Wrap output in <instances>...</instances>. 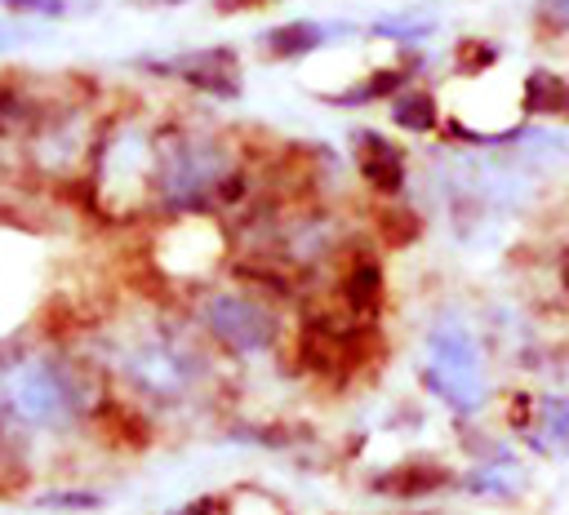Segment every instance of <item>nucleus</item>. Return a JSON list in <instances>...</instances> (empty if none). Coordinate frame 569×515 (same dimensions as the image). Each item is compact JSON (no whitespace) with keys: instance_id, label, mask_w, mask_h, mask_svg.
Returning <instances> with one entry per match:
<instances>
[{"instance_id":"19","label":"nucleus","mask_w":569,"mask_h":515,"mask_svg":"<svg viewBox=\"0 0 569 515\" xmlns=\"http://www.w3.org/2000/svg\"><path fill=\"white\" fill-rule=\"evenodd\" d=\"M262 4H276V0H213L218 13H240V9H262Z\"/></svg>"},{"instance_id":"2","label":"nucleus","mask_w":569,"mask_h":515,"mask_svg":"<svg viewBox=\"0 0 569 515\" xmlns=\"http://www.w3.org/2000/svg\"><path fill=\"white\" fill-rule=\"evenodd\" d=\"M422 386L458 413H476L485 404L480 351H476L467 329H436L431 333V364L422 368Z\"/></svg>"},{"instance_id":"1","label":"nucleus","mask_w":569,"mask_h":515,"mask_svg":"<svg viewBox=\"0 0 569 515\" xmlns=\"http://www.w3.org/2000/svg\"><path fill=\"white\" fill-rule=\"evenodd\" d=\"M196 329L227 355L236 360H253L280 346L284 337V320L271 306V297L253 293V289H209L196 297L191 306Z\"/></svg>"},{"instance_id":"17","label":"nucleus","mask_w":569,"mask_h":515,"mask_svg":"<svg viewBox=\"0 0 569 515\" xmlns=\"http://www.w3.org/2000/svg\"><path fill=\"white\" fill-rule=\"evenodd\" d=\"M40 506H49V511H93V506H102V497L98 493H71V488H62V493H44Z\"/></svg>"},{"instance_id":"12","label":"nucleus","mask_w":569,"mask_h":515,"mask_svg":"<svg viewBox=\"0 0 569 515\" xmlns=\"http://www.w3.org/2000/svg\"><path fill=\"white\" fill-rule=\"evenodd\" d=\"M218 515H289L280 497H271L267 488H231L227 497H218Z\"/></svg>"},{"instance_id":"11","label":"nucleus","mask_w":569,"mask_h":515,"mask_svg":"<svg viewBox=\"0 0 569 515\" xmlns=\"http://www.w3.org/2000/svg\"><path fill=\"white\" fill-rule=\"evenodd\" d=\"M533 417H538L542 440H547L551 448L569 453V400H560V395H542V400L533 404Z\"/></svg>"},{"instance_id":"5","label":"nucleus","mask_w":569,"mask_h":515,"mask_svg":"<svg viewBox=\"0 0 569 515\" xmlns=\"http://www.w3.org/2000/svg\"><path fill=\"white\" fill-rule=\"evenodd\" d=\"M333 302L356 315V320H378V311L387 306V266L373 249H342L338 253V271H333Z\"/></svg>"},{"instance_id":"14","label":"nucleus","mask_w":569,"mask_h":515,"mask_svg":"<svg viewBox=\"0 0 569 515\" xmlns=\"http://www.w3.org/2000/svg\"><path fill=\"white\" fill-rule=\"evenodd\" d=\"M436 31V18H409V13H400V18H378L373 27H369V36H378V40H391V44H422L427 36Z\"/></svg>"},{"instance_id":"15","label":"nucleus","mask_w":569,"mask_h":515,"mask_svg":"<svg viewBox=\"0 0 569 515\" xmlns=\"http://www.w3.org/2000/svg\"><path fill=\"white\" fill-rule=\"evenodd\" d=\"M533 22L547 36H565L569 31V0H538L533 4Z\"/></svg>"},{"instance_id":"16","label":"nucleus","mask_w":569,"mask_h":515,"mask_svg":"<svg viewBox=\"0 0 569 515\" xmlns=\"http://www.w3.org/2000/svg\"><path fill=\"white\" fill-rule=\"evenodd\" d=\"M4 9H9L13 18H62V13H71L76 4H71V0H4Z\"/></svg>"},{"instance_id":"3","label":"nucleus","mask_w":569,"mask_h":515,"mask_svg":"<svg viewBox=\"0 0 569 515\" xmlns=\"http://www.w3.org/2000/svg\"><path fill=\"white\" fill-rule=\"evenodd\" d=\"M138 71L160 75V80H178L196 93H209L218 102H236L240 98V53L231 44H204V49H178L169 58H133Z\"/></svg>"},{"instance_id":"6","label":"nucleus","mask_w":569,"mask_h":515,"mask_svg":"<svg viewBox=\"0 0 569 515\" xmlns=\"http://www.w3.org/2000/svg\"><path fill=\"white\" fill-rule=\"evenodd\" d=\"M449 484H453V471H449L445 462H427V457L387 466L382 475L369 479V488H373L378 497H396V502H422L427 493H440V488H449Z\"/></svg>"},{"instance_id":"18","label":"nucleus","mask_w":569,"mask_h":515,"mask_svg":"<svg viewBox=\"0 0 569 515\" xmlns=\"http://www.w3.org/2000/svg\"><path fill=\"white\" fill-rule=\"evenodd\" d=\"M173 515H218V497H200V502H187V506H178Z\"/></svg>"},{"instance_id":"7","label":"nucleus","mask_w":569,"mask_h":515,"mask_svg":"<svg viewBox=\"0 0 569 515\" xmlns=\"http://www.w3.org/2000/svg\"><path fill=\"white\" fill-rule=\"evenodd\" d=\"M342 31V27H325L316 18H293V22H276L258 36V53L267 62H298V58H311L329 44V36Z\"/></svg>"},{"instance_id":"8","label":"nucleus","mask_w":569,"mask_h":515,"mask_svg":"<svg viewBox=\"0 0 569 515\" xmlns=\"http://www.w3.org/2000/svg\"><path fill=\"white\" fill-rule=\"evenodd\" d=\"M387 111H391V124L400 133H431L440 124V102H436V93L427 84H405L387 102Z\"/></svg>"},{"instance_id":"4","label":"nucleus","mask_w":569,"mask_h":515,"mask_svg":"<svg viewBox=\"0 0 569 515\" xmlns=\"http://www.w3.org/2000/svg\"><path fill=\"white\" fill-rule=\"evenodd\" d=\"M351 164H356V178L369 195L378 200H400L405 186H409V155L396 138H387L382 129H351Z\"/></svg>"},{"instance_id":"10","label":"nucleus","mask_w":569,"mask_h":515,"mask_svg":"<svg viewBox=\"0 0 569 515\" xmlns=\"http://www.w3.org/2000/svg\"><path fill=\"white\" fill-rule=\"evenodd\" d=\"M373 222H378V240L387 249H409L422 235V218L413 209H405L400 200H382L378 213H373Z\"/></svg>"},{"instance_id":"9","label":"nucleus","mask_w":569,"mask_h":515,"mask_svg":"<svg viewBox=\"0 0 569 515\" xmlns=\"http://www.w3.org/2000/svg\"><path fill=\"white\" fill-rule=\"evenodd\" d=\"M525 115H569V80L556 71H529L520 84Z\"/></svg>"},{"instance_id":"13","label":"nucleus","mask_w":569,"mask_h":515,"mask_svg":"<svg viewBox=\"0 0 569 515\" xmlns=\"http://www.w3.org/2000/svg\"><path fill=\"white\" fill-rule=\"evenodd\" d=\"M502 62V49L493 44V40H480V36H467V40H458V49H453V67L467 75V80H480L489 67H498Z\"/></svg>"},{"instance_id":"20","label":"nucleus","mask_w":569,"mask_h":515,"mask_svg":"<svg viewBox=\"0 0 569 515\" xmlns=\"http://www.w3.org/2000/svg\"><path fill=\"white\" fill-rule=\"evenodd\" d=\"M378 515H405V511H378Z\"/></svg>"}]
</instances>
